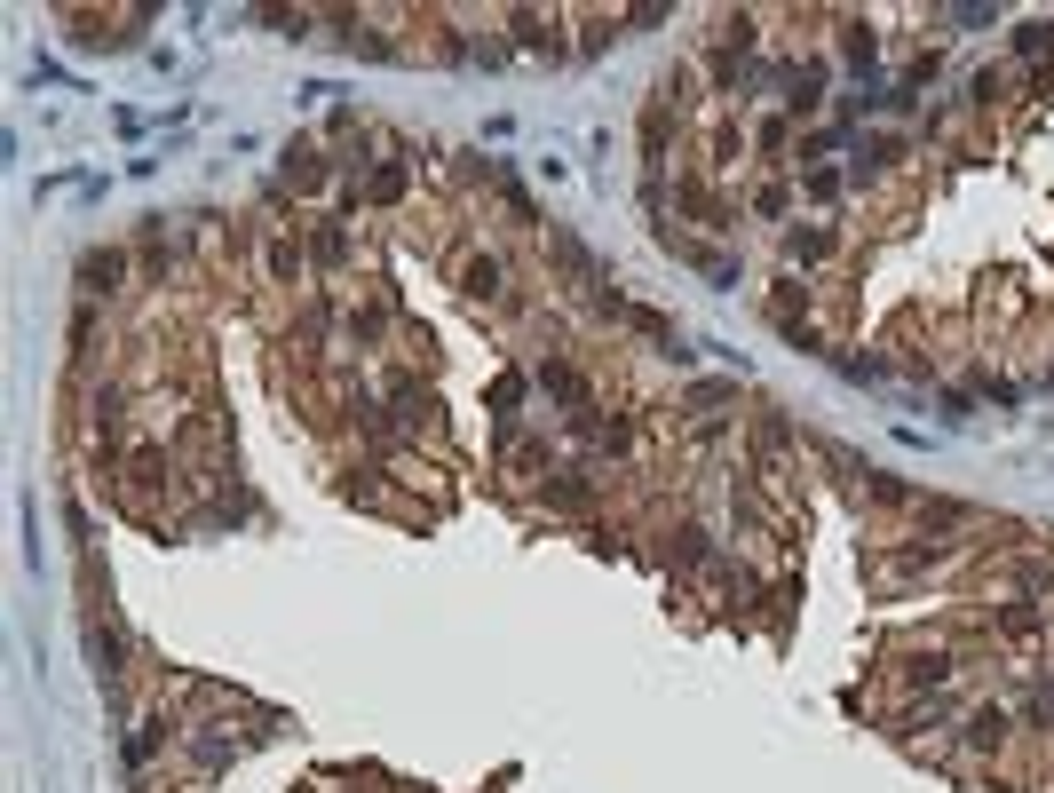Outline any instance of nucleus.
Wrapping results in <instances>:
<instances>
[{
	"instance_id": "423d86ee",
	"label": "nucleus",
	"mask_w": 1054,
	"mask_h": 793,
	"mask_svg": "<svg viewBox=\"0 0 1054 793\" xmlns=\"http://www.w3.org/2000/svg\"><path fill=\"white\" fill-rule=\"evenodd\" d=\"M460 294L468 302H500V254H468L460 262Z\"/></svg>"
},
{
	"instance_id": "a211bd4d",
	"label": "nucleus",
	"mask_w": 1054,
	"mask_h": 793,
	"mask_svg": "<svg viewBox=\"0 0 1054 793\" xmlns=\"http://www.w3.org/2000/svg\"><path fill=\"white\" fill-rule=\"evenodd\" d=\"M1015 48H1023V56H1047V48H1054V24H1047V16H1039V24H1023V32H1015Z\"/></svg>"
},
{
	"instance_id": "aec40b11",
	"label": "nucleus",
	"mask_w": 1054,
	"mask_h": 793,
	"mask_svg": "<svg viewBox=\"0 0 1054 793\" xmlns=\"http://www.w3.org/2000/svg\"><path fill=\"white\" fill-rule=\"evenodd\" d=\"M999 627H1007V635H1031V627H1039V611H1031V603H1007V611H999Z\"/></svg>"
},
{
	"instance_id": "f03ea898",
	"label": "nucleus",
	"mask_w": 1054,
	"mask_h": 793,
	"mask_svg": "<svg viewBox=\"0 0 1054 793\" xmlns=\"http://www.w3.org/2000/svg\"><path fill=\"white\" fill-rule=\"evenodd\" d=\"M119 270H127V254H119V246H88V254H80V294H88V302H96V294H111V286H119Z\"/></svg>"
},
{
	"instance_id": "6e6552de",
	"label": "nucleus",
	"mask_w": 1054,
	"mask_h": 793,
	"mask_svg": "<svg viewBox=\"0 0 1054 793\" xmlns=\"http://www.w3.org/2000/svg\"><path fill=\"white\" fill-rule=\"evenodd\" d=\"M167 730H175L167 714H143V722H135V738H127V770H151V754L167 746Z\"/></svg>"
},
{
	"instance_id": "dca6fc26",
	"label": "nucleus",
	"mask_w": 1054,
	"mask_h": 793,
	"mask_svg": "<svg viewBox=\"0 0 1054 793\" xmlns=\"http://www.w3.org/2000/svg\"><path fill=\"white\" fill-rule=\"evenodd\" d=\"M999 96H1007V72H975L967 80V104H999Z\"/></svg>"
},
{
	"instance_id": "39448f33",
	"label": "nucleus",
	"mask_w": 1054,
	"mask_h": 793,
	"mask_svg": "<svg viewBox=\"0 0 1054 793\" xmlns=\"http://www.w3.org/2000/svg\"><path fill=\"white\" fill-rule=\"evenodd\" d=\"M825 104V64H793L785 72V112L801 119V112H817Z\"/></svg>"
},
{
	"instance_id": "9b49d317",
	"label": "nucleus",
	"mask_w": 1054,
	"mask_h": 793,
	"mask_svg": "<svg viewBox=\"0 0 1054 793\" xmlns=\"http://www.w3.org/2000/svg\"><path fill=\"white\" fill-rule=\"evenodd\" d=\"M286 183H294V191L325 183V159H317V143H294V151H286Z\"/></svg>"
},
{
	"instance_id": "f3484780",
	"label": "nucleus",
	"mask_w": 1054,
	"mask_h": 793,
	"mask_svg": "<svg viewBox=\"0 0 1054 793\" xmlns=\"http://www.w3.org/2000/svg\"><path fill=\"white\" fill-rule=\"evenodd\" d=\"M801 191H809L817 207H825V199H841V167H809V183H801Z\"/></svg>"
},
{
	"instance_id": "2eb2a0df",
	"label": "nucleus",
	"mask_w": 1054,
	"mask_h": 793,
	"mask_svg": "<svg viewBox=\"0 0 1054 793\" xmlns=\"http://www.w3.org/2000/svg\"><path fill=\"white\" fill-rule=\"evenodd\" d=\"M1031 730H1054V675L1031 682Z\"/></svg>"
},
{
	"instance_id": "f8f14e48",
	"label": "nucleus",
	"mask_w": 1054,
	"mask_h": 793,
	"mask_svg": "<svg viewBox=\"0 0 1054 793\" xmlns=\"http://www.w3.org/2000/svg\"><path fill=\"white\" fill-rule=\"evenodd\" d=\"M405 183H413V167H405V159H381V167H373V183H365V191H373V199H397V191H405Z\"/></svg>"
},
{
	"instance_id": "4468645a",
	"label": "nucleus",
	"mask_w": 1054,
	"mask_h": 793,
	"mask_svg": "<svg viewBox=\"0 0 1054 793\" xmlns=\"http://www.w3.org/2000/svg\"><path fill=\"white\" fill-rule=\"evenodd\" d=\"M310 254H317V262H341V254H349V230H341V223H317Z\"/></svg>"
},
{
	"instance_id": "f257e3e1",
	"label": "nucleus",
	"mask_w": 1054,
	"mask_h": 793,
	"mask_svg": "<svg viewBox=\"0 0 1054 793\" xmlns=\"http://www.w3.org/2000/svg\"><path fill=\"white\" fill-rule=\"evenodd\" d=\"M88 659H96V682L119 698V682H127V643H119L111 627H88Z\"/></svg>"
},
{
	"instance_id": "7ed1b4c3",
	"label": "nucleus",
	"mask_w": 1054,
	"mask_h": 793,
	"mask_svg": "<svg viewBox=\"0 0 1054 793\" xmlns=\"http://www.w3.org/2000/svg\"><path fill=\"white\" fill-rule=\"evenodd\" d=\"M531 381H539V397H555V405H571V413H587V381H579V373H571L563 357H547V365H539Z\"/></svg>"
},
{
	"instance_id": "9d476101",
	"label": "nucleus",
	"mask_w": 1054,
	"mask_h": 793,
	"mask_svg": "<svg viewBox=\"0 0 1054 793\" xmlns=\"http://www.w3.org/2000/svg\"><path fill=\"white\" fill-rule=\"evenodd\" d=\"M904 682H912V690H944L951 682V651H920V659L904 667Z\"/></svg>"
},
{
	"instance_id": "0eeeda50",
	"label": "nucleus",
	"mask_w": 1054,
	"mask_h": 793,
	"mask_svg": "<svg viewBox=\"0 0 1054 793\" xmlns=\"http://www.w3.org/2000/svg\"><path fill=\"white\" fill-rule=\"evenodd\" d=\"M833 246H841V238H833L825 223H793L785 230V254H793V262H833Z\"/></svg>"
},
{
	"instance_id": "1a4fd4ad",
	"label": "nucleus",
	"mask_w": 1054,
	"mask_h": 793,
	"mask_svg": "<svg viewBox=\"0 0 1054 793\" xmlns=\"http://www.w3.org/2000/svg\"><path fill=\"white\" fill-rule=\"evenodd\" d=\"M841 48H848V64H856V72H872V64H880V32H872L864 16H848V24H841Z\"/></svg>"
},
{
	"instance_id": "6ab92c4d",
	"label": "nucleus",
	"mask_w": 1054,
	"mask_h": 793,
	"mask_svg": "<svg viewBox=\"0 0 1054 793\" xmlns=\"http://www.w3.org/2000/svg\"><path fill=\"white\" fill-rule=\"evenodd\" d=\"M294 270H302V246L278 238V246H270V278H294Z\"/></svg>"
},
{
	"instance_id": "ddd939ff",
	"label": "nucleus",
	"mask_w": 1054,
	"mask_h": 793,
	"mask_svg": "<svg viewBox=\"0 0 1054 793\" xmlns=\"http://www.w3.org/2000/svg\"><path fill=\"white\" fill-rule=\"evenodd\" d=\"M674 564H714V540H706L698 524H682V532H674Z\"/></svg>"
},
{
	"instance_id": "20e7f679",
	"label": "nucleus",
	"mask_w": 1054,
	"mask_h": 793,
	"mask_svg": "<svg viewBox=\"0 0 1054 793\" xmlns=\"http://www.w3.org/2000/svg\"><path fill=\"white\" fill-rule=\"evenodd\" d=\"M1007 730H1015V722H1007V706H975V714H967V730H959V738H967V746H975V754H999V746H1007Z\"/></svg>"
}]
</instances>
